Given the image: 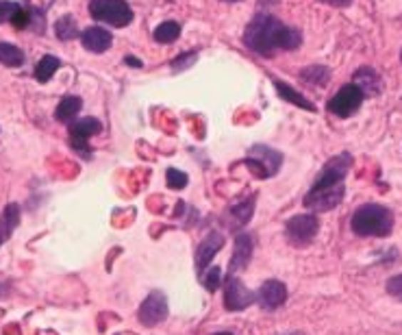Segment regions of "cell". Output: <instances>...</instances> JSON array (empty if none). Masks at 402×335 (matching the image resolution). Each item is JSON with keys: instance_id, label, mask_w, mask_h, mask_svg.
Listing matches in <instances>:
<instances>
[{"instance_id": "obj_1", "label": "cell", "mask_w": 402, "mask_h": 335, "mask_svg": "<svg viewBox=\"0 0 402 335\" xmlns=\"http://www.w3.org/2000/svg\"><path fill=\"white\" fill-rule=\"evenodd\" d=\"M244 44L263 57H272L277 51H296L302 35L270 14H257L244 31Z\"/></svg>"}, {"instance_id": "obj_2", "label": "cell", "mask_w": 402, "mask_h": 335, "mask_svg": "<svg viewBox=\"0 0 402 335\" xmlns=\"http://www.w3.org/2000/svg\"><path fill=\"white\" fill-rule=\"evenodd\" d=\"M393 229V216L383 205H364L352 216V231L361 237H385Z\"/></svg>"}, {"instance_id": "obj_3", "label": "cell", "mask_w": 402, "mask_h": 335, "mask_svg": "<svg viewBox=\"0 0 402 335\" xmlns=\"http://www.w3.org/2000/svg\"><path fill=\"white\" fill-rule=\"evenodd\" d=\"M89 16L96 22L111 24L115 29H124L133 22V9L126 0H92L89 3Z\"/></svg>"}, {"instance_id": "obj_4", "label": "cell", "mask_w": 402, "mask_h": 335, "mask_svg": "<svg viewBox=\"0 0 402 335\" xmlns=\"http://www.w3.org/2000/svg\"><path fill=\"white\" fill-rule=\"evenodd\" d=\"M364 90L354 83H348L344 86L331 100H329V111L339 115V118H350L354 111H359V107L364 105Z\"/></svg>"}, {"instance_id": "obj_5", "label": "cell", "mask_w": 402, "mask_h": 335, "mask_svg": "<svg viewBox=\"0 0 402 335\" xmlns=\"http://www.w3.org/2000/svg\"><path fill=\"white\" fill-rule=\"evenodd\" d=\"M344 198V183L329 185V187H311L304 196V207L311 212H329V209L337 207Z\"/></svg>"}, {"instance_id": "obj_6", "label": "cell", "mask_w": 402, "mask_h": 335, "mask_svg": "<svg viewBox=\"0 0 402 335\" xmlns=\"http://www.w3.org/2000/svg\"><path fill=\"white\" fill-rule=\"evenodd\" d=\"M320 225H318V218L311 216V214H300V216H294L287 227H285V233H287V239L294 244V246H304L309 242H314L316 233H318Z\"/></svg>"}, {"instance_id": "obj_7", "label": "cell", "mask_w": 402, "mask_h": 335, "mask_svg": "<svg viewBox=\"0 0 402 335\" xmlns=\"http://www.w3.org/2000/svg\"><path fill=\"white\" fill-rule=\"evenodd\" d=\"M254 301H257V297L237 277L227 279V283H225V307L229 311H242V309L250 307Z\"/></svg>"}, {"instance_id": "obj_8", "label": "cell", "mask_w": 402, "mask_h": 335, "mask_svg": "<svg viewBox=\"0 0 402 335\" xmlns=\"http://www.w3.org/2000/svg\"><path fill=\"white\" fill-rule=\"evenodd\" d=\"M350 163H352V159H350V155H346V153L333 157V159L322 168V172L316 177L314 187H329V185L344 183V177H346V172H348Z\"/></svg>"}, {"instance_id": "obj_9", "label": "cell", "mask_w": 402, "mask_h": 335, "mask_svg": "<svg viewBox=\"0 0 402 335\" xmlns=\"http://www.w3.org/2000/svg\"><path fill=\"white\" fill-rule=\"evenodd\" d=\"M165 316H168V299L161 294V292H153V294L140 307V320H142V324L155 326L161 320H165Z\"/></svg>"}, {"instance_id": "obj_10", "label": "cell", "mask_w": 402, "mask_h": 335, "mask_svg": "<svg viewBox=\"0 0 402 335\" xmlns=\"http://www.w3.org/2000/svg\"><path fill=\"white\" fill-rule=\"evenodd\" d=\"M287 299V287L281 281H265L257 292V303L263 309H279Z\"/></svg>"}, {"instance_id": "obj_11", "label": "cell", "mask_w": 402, "mask_h": 335, "mask_svg": "<svg viewBox=\"0 0 402 335\" xmlns=\"http://www.w3.org/2000/svg\"><path fill=\"white\" fill-rule=\"evenodd\" d=\"M81 44H83L85 51L100 55V53H107V51L111 48L113 37H111V33H109L107 29H103V26H89V29H85V31L81 33Z\"/></svg>"}, {"instance_id": "obj_12", "label": "cell", "mask_w": 402, "mask_h": 335, "mask_svg": "<svg viewBox=\"0 0 402 335\" xmlns=\"http://www.w3.org/2000/svg\"><path fill=\"white\" fill-rule=\"evenodd\" d=\"M222 246H225V235H222V233H209V235L200 242L198 253H196V268H198L200 272H205V270L209 268L211 259L217 255V250H220Z\"/></svg>"}, {"instance_id": "obj_13", "label": "cell", "mask_w": 402, "mask_h": 335, "mask_svg": "<svg viewBox=\"0 0 402 335\" xmlns=\"http://www.w3.org/2000/svg\"><path fill=\"white\" fill-rule=\"evenodd\" d=\"M252 248H254L252 237L248 233H239L237 239H235V253H233V259H231V277H235V272L244 270L250 264Z\"/></svg>"}, {"instance_id": "obj_14", "label": "cell", "mask_w": 402, "mask_h": 335, "mask_svg": "<svg viewBox=\"0 0 402 335\" xmlns=\"http://www.w3.org/2000/svg\"><path fill=\"white\" fill-rule=\"evenodd\" d=\"M100 129H103V124H100V120H96V118H81V120H74V122L70 124V140H83V142H87L89 138L98 135Z\"/></svg>"}, {"instance_id": "obj_15", "label": "cell", "mask_w": 402, "mask_h": 335, "mask_svg": "<svg viewBox=\"0 0 402 335\" xmlns=\"http://www.w3.org/2000/svg\"><path fill=\"white\" fill-rule=\"evenodd\" d=\"M354 86H359L366 96H376L381 92V76L372 68H361L354 72Z\"/></svg>"}, {"instance_id": "obj_16", "label": "cell", "mask_w": 402, "mask_h": 335, "mask_svg": "<svg viewBox=\"0 0 402 335\" xmlns=\"http://www.w3.org/2000/svg\"><path fill=\"white\" fill-rule=\"evenodd\" d=\"M252 209H254V200L252 198H244V200H237L235 205L229 207V212H227V218L229 220V227H242L250 220L252 216Z\"/></svg>"}, {"instance_id": "obj_17", "label": "cell", "mask_w": 402, "mask_h": 335, "mask_svg": "<svg viewBox=\"0 0 402 335\" xmlns=\"http://www.w3.org/2000/svg\"><path fill=\"white\" fill-rule=\"evenodd\" d=\"M274 88H277V92H279V96L283 98V100H287V103H292V105H296V107H300V109H306V111H316V105L311 103V100H306L300 92H296L294 88H289L287 83H283V81H274Z\"/></svg>"}, {"instance_id": "obj_18", "label": "cell", "mask_w": 402, "mask_h": 335, "mask_svg": "<svg viewBox=\"0 0 402 335\" xmlns=\"http://www.w3.org/2000/svg\"><path fill=\"white\" fill-rule=\"evenodd\" d=\"M81 109H83V100H81L78 96H66V98L59 100L57 111H55V118H57L59 122H72V120L78 115Z\"/></svg>"}, {"instance_id": "obj_19", "label": "cell", "mask_w": 402, "mask_h": 335, "mask_svg": "<svg viewBox=\"0 0 402 335\" xmlns=\"http://www.w3.org/2000/svg\"><path fill=\"white\" fill-rule=\"evenodd\" d=\"M61 68V59L59 57H55V55H43L41 59H39V63L35 66V78L39 81V83H48L53 76H55V72Z\"/></svg>"}, {"instance_id": "obj_20", "label": "cell", "mask_w": 402, "mask_h": 335, "mask_svg": "<svg viewBox=\"0 0 402 335\" xmlns=\"http://www.w3.org/2000/svg\"><path fill=\"white\" fill-rule=\"evenodd\" d=\"M178 35H181V24L174 22V20L161 22V24L155 29V33H153V37H155L157 44H172V41L178 39Z\"/></svg>"}, {"instance_id": "obj_21", "label": "cell", "mask_w": 402, "mask_h": 335, "mask_svg": "<svg viewBox=\"0 0 402 335\" xmlns=\"http://www.w3.org/2000/svg\"><path fill=\"white\" fill-rule=\"evenodd\" d=\"M0 63L7 68H20L24 63V53L9 41H0Z\"/></svg>"}, {"instance_id": "obj_22", "label": "cell", "mask_w": 402, "mask_h": 335, "mask_svg": "<svg viewBox=\"0 0 402 335\" xmlns=\"http://www.w3.org/2000/svg\"><path fill=\"white\" fill-rule=\"evenodd\" d=\"M18 222H20V209H18V205H9L5 209L3 218H0V244L11 235V231L16 229Z\"/></svg>"}, {"instance_id": "obj_23", "label": "cell", "mask_w": 402, "mask_h": 335, "mask_svg": "<svg viewBox=\"0 0 402 335\" xmlns=\"http://www.w3.org/2000/svg\"><path fill=\"white\" fill-rule=\"evenodd\" d=\"M300 78L304 83H311V86H326L331 78V70L324 66H309L300 72Z\"/></svg>"}, {"instance_id": "obj_24", "label": "cell", "mask_w": 402, "mask_h": 335, "mask_svg": "<svg viewBox=\"0 0 402 335\" xmlns=\"http://www.w3.org/2000/svg\"><path fill=\"white\" fill-rule=\"evenodd\" d=\"M55 33H57V37H59L61 41H70V39H74V37L81 35V33H78V26H76V20H74L72 16L59 18L57 24H55Z\"/></svg>"}, {"instance_id": "obj_25", "label": "cell", "mask_w": 402, "mask_h": 335, "mask_svg": "<svg viewBox=\"0 0 402 335\" xmlns=\"http://www.w3.org/2000/svg\"><path fill=\"white\" fill-rule=\"evenodd\" d=\"M220 281H222V270L220 266H211L202 272V285L209 289V292H215L220 287Z\"/></svg>"}, {"instance_id": "obj_26", "label": "cell", "mask_w": 402, "mask_h": 335, "mask_svg": "<svg viewBox=\"0 0 402 335\" xmlns=\"http://www.w3.org/2000/svg\"><path fill=\"white\" fill-rule=\"evenodd\" d=\"M165 179H168V187H172V190H183L190 181L187 175L176 170V168H170V170L165 172Z\"/></svg>"}, {"instance_id": "obj_27", "label": "cell", "mask_w": 402, "mask_h": 335, "mask_svg": "<svg viewBox=\"0 0 402 335\" xmlns=\"http://www.w3.org/2000/svg\"><path fill=\"white\" fill-rule=\"evenodd\" d=\"M16 29H26L29 24H31V11H26L24 7H18L16 11H14V16H11V20H9Z\"/></svg>"}, {"instance_id": "obj_28", "label": "cell", "mask_w": 402, "mask_h": 335, "mask_svg": "<svg viewBox=\"0 0 402 335\" xmlns=\"http://www.w3.org/2000/svg\"><path fill=\"white\" fill-rule=\"evenodd\" d=\"M196 57H198V53L196 51H192V53H183V55H178L174 61H172V70H183V68H187V66H192L194 61H196Z\"/></svg>"}, {"instance_id": "obj_29", "label": "cell", "mask_w": 402, "mask_h": 335, "mask_svg": "<svg viewBox=\"0 0 402 335\" xmlns=\"http://www.w3.org/2000/svg\"><path fill=\"white\" fill-rule=\"evenodd\" d=\"M387 292H389L391 297H396V299L402 301V274L391 277V279L387 281Z\"/></svg>"}, {"instance_id": "obj_30", "label": "cell", "mask_w": 402, "mask_h": 335, "mask_svg": "<svg viewBox=\"0 0 402 335\" xmlns=\"http://www.w3.org/2000/svg\"><path fill=\"white\" fill-rule=\"evenodd\" d=\"M18 7H20V5H16V3H7V0H0V22L11 20L14 11H16Z\"/></svg>"}, {"instance_id": "obj_31", "label": "cell", "mask_w": 402, "mask_h": 335, "mask_svg": "<svg viewBox=\"0 0 402 335\" xmlns=\"http://www.w3.org/2000/svg\"><path fill=\"white\" fill-rule=\"evenodd\" d=\"M126 66H135V68H142V61H140L138 57L128 55V57H126Z\"/></svg>"}, {"instance_id": "obj_32", "label": "cell", "mask_w": 402, "mask_h": 335, "mask_svg": "<svg viewBox=\"0 0 402 335\" xmlns=\"http://www.w3.org/2000/svg\"><path fill=\"white\" fill-rule=\"evenodd\" d=\"M324 3H329V5H335V7H341V5H348L350 0H324Z\"/></svg>"}, {"instance_id": "obj_33", "label": "cell", "mask_w": 402, "mask_h": 335, "mask_svg": "<svg viewBox=\"0 0 402 335\" xmlns=\"http://www.w3.org/2000/svg\"><path fill=\"white\" fill-rule=\"evenodd\" d=\"M215 335H233V333H215Z\"/></svg>"}, {"instance_id": "obj_34", "label": "cell", "mask_w": 402, "mask_h": 335, "mask_svg": "<svg viewBox=\"0 0 402 335\" xmlns=\"http://www.w3.org/2000/svg\"><path fill=\"white\" fill-rule=\"evenodd\" d=\"M227 3H237V0H227Z\"/></svg>"}, {"instance_id": "obj_35", "label": "cell", "mask_w": 402, "mask_h": 335, "mask_svg": "<svg viewBox=\"0 0 402 335\" xmlns=\"http://www.w3.org/2000/svg\"><path fill=\"white\" fill-rule=\"evenodd\" d=\"M400 59H402V53H400Z\"/></svg>"}]
</instances>
